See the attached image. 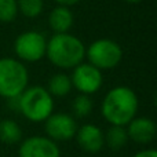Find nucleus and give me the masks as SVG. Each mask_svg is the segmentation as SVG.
I'll return each instance as SVG.
<instances>
[{"mask_svg": "<svg viewBox=\"0 0 157 157\" xmlns=\"http://www.w3.org/2000/svg\"><path fill=\"white\" fill-rule=\"evenodd\" d=\"M139 101L135 91L127 86H117L108 91L101 105L102 116L110 125H125L136 117Z\"/></svg>", "mask_w": 157, "mask_h": 157, "instance_id": "nucleus-1", "label": "nucleus"}, {"mask_svg": "<svg viewBox=\"0 0 157 157\" xmlns=\"http://www.w3.org/2000/svg\"><path fill=\"white\" fill-rule=\"evenodd\" d=\"M46 55L54 66L59 69H73L86 58V46L76 36L55 33L47 41Z\"/></svg>", "mask_w": 157, "mask_h": 157, "instance_id": "nucleus-2", "label": "nucleus"}, {"mask_svg": "<svg viewBox=\"0 0 157 157\" xmlns=\"http://www.w3.org/2000/svg\"><path fill=\"white\" fill-rule=\"evenodd\" d=\"M18 112L33 123H43L54 112V99L46 87H26L18 95Z\"/></svg>", "mask_w": 157, "mask_h": 157, "instance_id": "nucleus-3", "label": "nucleus"}, {"mask_svg": "<svg viewBox=\"0 0 157 157\" xmlns=\"http://www.w3.org/2000/svg\"><path fill=\"white\" fill-rule=\"evenodd\" d=\"M29 83V73L22 61L0 58V97L10 99L22 94Z\"/></svg>", "mask_w": 157, "mask_h": 157, "instance_id": "nucleus-4", "label": "nucleus"}, {"mask_svg": "<svg viewBox=\"0 0 157 157\" xmlns=\"http://www.w3.org/2000/svg\"><path fill=\"white\" fill-rule=\"evenodd\" d=\"M86 58L88 59V63L101 72L109 71L120 63L123 58V48L114 40L98 39L90 44L88 48H86Z\"/></svg>", "mask_w": 157, "mask_h": 157, "instance_id": "nucleus-5", "label": "nucleus"}, {"mask_svg": "<svg viewBox=\"0 0 157 157\" xmlns=\"http://www.w3.org/2000/svg\"><path fill=\"white\" fill-rule=\"evenodd\" d=\"M47 40L44 35L36 30L22 32L14 41V51L19 61L39 62L46 57Z\"/></svg>", "mask_w": 157, "mask_h": 157, "instance_id": "nucleus-6", "label": "nucleus"}, {"mask_svg": "<svg viewBox=\"0 0 157 157\" xmlns=\"http://www.w3.org/2000/svg\"><path fill=\"white\" fill-rule=\"evenodd\" d=\"M72 87L77 90L80 94L92 95L101 90L103 84L102 72L92 66L91 63H83L73 68L71 76Z\"/></svg>", "mask_w": 157, "mask_h": 157, "instance_id": "nucleus-7", "label": "nucleus"}, {"mask_svg": "<svg viewBox=\"0 0 157 157\" xmlns=\"http://www.w3.org/2000/svg\"><path fill=\"white\" fill-rule=\"evenodd\" d=\"M77 128L76 120L68 113H51L44 121L46 136L54 142H65L75 138Z\"/></svg>", "mask_w": 157, "mask_h": 157, "instance_id": "nucleus-8", "label": "nucleus"}, {"mask_svg": "<svg viewBox=\"0 0 157 157\" xmlns=\"http://www.w3.org/2000/svg\"><path fill=\"white\" fill-rule=\"evenodd\" d=\"M19 157H61V150L57 142L48 136H29L18 149Z\"/></svg>", "mask_w": 157, "mask_h": 157, "instance_id": "nucleus-9", "label": "nucleus"}, {"mask_svg": "<svg viewBox=\"0 0 157 157\" xmlns=\"http://www.w3.org/2000/svg\"><path fill=\"white\" fill-rule=\"evenodd\" d=\"M77 144L84 152L88 153H98L105 145L103 132L98 125L95 124H84L77 128L76 132Z\"/></svg>", "mask_w": 157, "mask_h": 157, "instance_id": "nucleus-10", "label": "nucleus"}, {"mask_svg": "<svg viewBox=\"0 0 157 157\" xmlns=\"http://www.w3.org/2000/svg\"><path fill=\"white\" fill-rule=\"evenodd\" d=\"M128 139L136 144H150L156 138V124L149 117H135L127 124Z\"/></svg>", "mask_w": 157, "mask_h": 157, "instance_id": "nucleus-11", "label": "nucleus"}, {"mask_svg": "<svg viewBox=\"0 0 157 157\" xmlns=\"http://www.w3.org/2000/svg\"><path fill=\"white\" fill-rule=\"evenodd\" d=\"M73 22H75L73 13L71 11L69 7H63V6H57L55 8H52L48 15L50 28L52 29L54 33L69 32L71 28L73 26Z\"/></svg>", "mask_w": 157, "mask_h": 157, "instance_id": "nucleus-12", "label": "nucleus"}, {"mask_svg": "<svg viewBox=\"0 0 157 157\" xmlns=\"http://www.w3.org/2000/svg\"><path fill=\"white\" fill-rule=\"evenodd\" d=\"M72 81L71 76L65 73H55L52 75L51 78L48 80V86H47V91L51 94V97H66L71 92Z\"/></svg>", "mask_w": 157, "mask_h": 157, "instance_id": "nucleus-13", "label": "nucleus"}, {"mask_svg": "<svg viewBox=\"0 0 157 157\" xmlns=\"http://www.w3.org/2000/svg\"><path fill=\"white\" fill-rule=\"evenodd\" d=\"M103 139L105 145H108V147H110L112 150H120L128 142L127 130L123 125H110L106 134H103Z\"/></svg>", "mask_w": 157, "mask_h": 157, "instance_id": "nucleus-14", "label": "nucleus"}, {"mask_svg": "<svg viewBox=\"0 0 157 157\" xmlns=\"http://www.w3.org/2000/svg\"><path fill=\"white\" fill-rule=\"evenodd\" d=\"M22 138V130L14 120L6 119L0 121V141L3 144H18Z\"/></svg>", "mask_w": 157, "mask_h": 157, "instance_id": "nucleus-15", "label": "nucleus"}, {"mask_svg": "<svg viewBox=\"0 0 157 157\" xmlns=\"http://www.w3.org/2000/svg\"><path fill=\"white\" fill-rule=\"evenodd\" d=\"M18 13L26 18H36L43 13L44 2L43 0H17Z\"/></svg>", "mask_w": 157, "mask_h": 157, "instance_id": "nucleus-16", "label": "nucleus"}, {"mask_svg": "<svg viewBox=\"0 0 157 157\" xmlns=\"http://www.w3.org/2000/svg\"><path fill=\"white\" fill-rule=\"evenodd\" d=\"M72 109H73V113L80 119L87 117L92 110V101L90 98V95H84V94L77 95L73 99Z\"/></svg>", "mask_w": 157, "mask_h": 157, "instance_id": "nucleus-17", "label": "nucleus"}, {"mask_svg": "<svg viewBox=\"0 0 157 157\" xmlns=\"http://www.w3.org/2000/svg\"><path fill=\"white\" fill-rule=\"evenodd\" d=\"M17 0H0V22L8 24L18 15Z\"/></svg>", "mask_w": 157, "mask_h": 157, "instance_id": "nucleus-18", "label": "nucleus"}, {"mask_svg": "<svg viewBox=\"0 0 157 157\" xmlns=\"http://www.w3.org/2000/svg\"><path fill=\"white\" fill-rule=\"evenodd\" d=\"M134 157H157V150L156 149H144L136 153Z\"/></svg>", "mask_w": 157, "mask_h": 157, "instance_id": "nucleus-19", "label": "nucleus"}, {"mask_svg": "<svg viewBox=\"0 0 157 157\" xmlns=\"http://www.w3.org/2000/svg\"><path fill=\"white\" fill-rule=\"evenodd\" d=\"M54 2L57 3L58 6H63V7H69V8H71L72 6L77 4L80 0H54Z\"/></svg>", "mask_w": 157, "mask_h": 157, "instance_id": "nucleus-20", "label": "nucleus"}, {"mask_svg": "<svg viewBox=\"0 0 157 157\" xmlns=\"http://www.w3.org/2000/svg\"><path fill=\"white\" fill-rule=\"evenodd\" d=\"M125 3H128V4H138V3H141L142 0H124Z\"/></svg>", "mask_w": 157, "mask_h": 157, "instance_id": "nucleus-21", "label": "nucleus"}]
</instances>
